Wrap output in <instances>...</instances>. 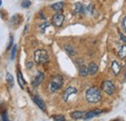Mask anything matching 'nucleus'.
Listing matches in <instances>:
<instances>
[{"instance_id": "obj_20", "label": "nucleus", "mask_w": 126, "mask_h": 121, "mask_svg": "<svg viewBox=\"0 0 126 121\" xmlns=\"http://www.w3.org/2000/svg\"><path fill=\"white\" fill-rule=\"evenodd\" d=\"M19 21H20V16L19 15H14L11 18V23L12 25H17L19 24Z\"/></svg>"}, {"instance_id": "obj_1", "label": "nucleus", "mask_w": 126, "mask_h": 121, "mask_svg": "<svg viewBox=\"0 0 126 121\" xmlns=\"http://www.w3.org/2000/svg\"><path fill=\"white\" fill-rule=\"evenodd\" d=\"M85 99L90 104H96L100 102L102 99V94L99 88L97 87H90L85 92Z\"/></svg>"}, {"instance_id": "obj_3", "label": "nucleus", "mask_w": 126, "mask_h": 121, "mask_svg": "<svg viewBox=\"0 0 126 121\" xmlns=\"http://www.w3.org/2000/svg\"><path fill=\"white\" fill-rule=\"evenodd\" d=\"M34 60L37 64H44L48 61V54L45 49H37L34 52Z\"/></svg>"}, {"instance_id": "obj_23", "label": "nucleus", "mask_w": 126, "mask_h": 121, "mask_svg": "<svg viewBox=\"0 0 126 121\" xmlns=\"http://www.w3.org/2000/svg\"><path fill=\"white\" fill-rule=\"evenodd\" d=\"M49 25V23L48 22H44V23H42L41 25H40V30H41V32H45V29L47 28V26Z\"/></svg>"}, {"instance_id": "obj_11", "label": "nucleus", "mask_w": 126, "mask_h": 121, "mask_svg": "<svg viewBox=\"0 0 126 121\" xmlns=\"http://www.w3.org/2000/svg\"><path fill=\"white\" fill-rule=\"evenodd\" d=\"M50 8H51L53 11H55L56 13H60L63 10V8H64V2H57V3H54V4H52V5L50 6Z\"/></svg>"}, {"instance_id": "obj_17", "label": "nucleus", "mask_w": 126, "mask_h": 121, "mask_svg": "<svg viewBox=\"0 0 126 121\" xmlns=\"http://www.w3.org/2000/svg\"><path fill=\"white\" fill-rule=\"evenodd\" d=\"M117 55H118V57H119L120 59H124V58H126V45H121L120 49L118 50Z\"/></svg>"}, {"instance_id": "obj_31", "label": "nucleus", "mask_w": 126, "mask_h": 121, "mask_svg": "<svg viewBox=\"0 0 126 121\" xmlns=\"http://www.w3.org/2000/svg\"><path fill=\"white\" fill-rule=\"evenodd\" d=\"M1 5H2V1L0 0V6H1Z\"/></svg>"}, {"instance_id": "obj_22", "label": "nucleus", "mask_w": 126, "mask_h": 121, "mask_svg": "<svg viewBox=\"0 0 126 121\" xmlns=\"http://www.w3.org/2000/svg\"><path fill=\"white\" fill-rule=\"evenodd\" d=\"M30 5H31L30 0H22V2H21V7L22 8H29Z\"/></svg>"}, {"instance_id": "obj_25", "label": "nucleus", "mask_w": 126, "mask_h": 121, "mask_svg": "<svg viewBox=\"0 0 126 121\" xmlns=\"http://www.w3.org/2000/svg\"><path fill=\"white\" fill-rule=\"evenodd\" d=\"M16 45H15L12 48V54H11V59L14 60L15 57H16Z\"/></svg>"}, {"instance_id": "obj_15", "label": "nucleus", "mask_w": 126, "mask_h": 121, "mask_svg": "<svg viewBox=\"0 0 126 121\" xmlns=\"http://www.w3.org/2000/svg\"><path fill=\"white\" fill-rule=\"evenodd\" d=\"M84 114H85L84 111H79V110H77V111H74V112L71 113V117L73 119H80V118H83Z\"/></svg>"}, {"instance_id": "obj_29", "label": "nucleus", "mask_w": 126, "mask_h": 121, "mask_svg": "<svg viewBox=\"0 0 126 121\" xmlns=\"http://www.w3.org/2000/svg\"><path fill=\"white\" fill-rule=\"evenodd\" d=\"M10 39H11V40H10V43H9V45H8V47H7V49H10V48H11V45H13V37H11Z\"/></svg>"}, {"instance_id": "obj_27", "label": "nucleus", "mask_w": 126, "mask_h": 121, "mask_svg": "<svg viewBox=\"0 0 126 121\" xmlns=\"http://www.w3.org/2000/svg\"><path fill=\"white\" fill-rule=\"evenodd\" d=\"M32 66H33V62H31V61L26 62V68H27V69H30V68H32Z\"/></svg>"}, {"instance_id": "obj_28", "label": "nucleus", "mask_w": 126, "mask_h": 121, "mask_svg": "<svg viewBox=\"0 0 126 121\" xmlns=\"http://www.w3.org/2000/svg\"><path fill=\"white\" fill-rule=\"evenodd\" d=\"M119 36H120V40H121L122 42L126 43V36H124L122 33H120V34H119Z\"/></svg>"}, {"instance_id": "obj_16", "label": "nucleus", "mask_w": 126, "mask_h": 121, "mask_svg": "<svg viewBox=\"0 0 126 121\" xmlns=\"http://www.w3.org/2000/svg\"><path fill=\"white\" fill-rule=\"evenodd\" d=\"M79 74L80 76H86L88 75V69L84 65H80L79 67Z\"/></svg>"}, {"instance_id": "obj_26", "label": "nucleus", "mask_w": 126, "mask_h": 121, "mask_svg": "<svg viewBox=\"0 0 126 121\" xmlns=\"http://www.w3.org/2000/svg\"><path fill=\"white\" fill-rule=\"evenodd\" d=\"M122 28L126 32V16L122 19Z\"/></svg>"}, {"instance_id": "obj_2", "label": "nucleus", "mask_w": 126, "mask_h": 121, "mask_svg": "<svg viewBox=\"0 0 126 121\" xmlns=\"http://www.w3.org/2000/svg\"><path fill=\"white\" fill-rule=\"evenodd\" d=\"M63 85V77L61 76H53L49 83H48V89L51 93H54L58 91Z\"/></svg>"}, {"instance_id": "obj_8", "label": "nucleus", "mask_w": 126, "mask_h": 121, "mask_svg": "<svg viewBox=\"0 0 126 121\" xmlns=\"http://www.w3.org/2000/svg\"><path fill=\"white\" fill-rule=\"evenodd\" d=\"M73 12H74V14H77V15L84 14V6L79 2L75 3L73 6Z\"/></svg>"}, {"instance_id": "obj_5", "label": "nucleus", "mask_w": 126, "mask_h": 121, "mask_svg": "<svg viewBox=\"0 0 126 121\" xmlns=\"http://www.w3.org/2000/svg\"><path fill=\"white\" fill-rule=\"evenodd\" d=\"M65 19V16L62 13H56L55 15L52 16L51 18V22L55 27H60L62 25L63 21Z\"/></svg>"}, {"instance_id": "obj_21", "label": "nucleus", "mask_w": 126, "mask_h": 121, "mask_svg": "<svg viewBox=\"0 0 126 121\" xmlns=\"http://www.w3.org/2000/svg\"><path fill=\"white\" fill-rule=\"evenodd\" d=\"M93 11V5L92 4H89L88 6L84 7V14H91Z\"/></svg>"}, {"instance_id": "obj_30", "label": "nucleus", "mask_w": 126, "mask_h": 121, "mask_svg": "<svg viewBox=\"0 0 126 121\" xmlns=\"http://www.w3.org/2000/svg\"><path fill=\"white\" fill-rule=\"evenodd\" d=\"M2 118H3V121H8V118H7V114H6V113H4V114H3Z\"/></svg>"}, {"instance_id": "obj_19", "label": "nucleus", "mask_w": 126, "mask_h": 121, "mask_svg": "<svg viewBox=\"0 0 126 121\" xmlns=\"http://www.w3.org/2000/svg\"><path fill=\"white\" fill-rule=\"evenodd\" d=\"M65 50H66V52H67L69 55H71V56H73V55H75V54H76L75 48H74L72 45H65Z\"/></svg>"}, {"instance_id": "obj_14", "label": "nucleus", "mask_w": 126, "mask_h": 121, "mask_svg": "<svg viewBox=\"0 0 126 121\" xmlns=\"http://www.w3.org/2000/svg\"><path fill=\"white\" fill-rule=\"evenodd\" d=\"M111 70H112L113 74H114L115 76H117V75L120 73L121 67H120V65H119V64H118L116 61H113V62L111 63Z\"/></svg>"}, {"instance_id": "obj_32", "label": "nucleus", "mask_w": 126, "mask_h": 121, "mask_svg": "<svg viewBox=\"0 0 126 121\" xmlns=\"http://www.w3.org/2000/svg\"><path fill=\"white\" fill-rule=\"evenodd\" d=\"M125 78H126V74H125Z\"/></svg>"}, {"instance_id": "obj_6", "label": "nucleus", "mask_w": 126, "mask_h": 121, "mask_svg": "<svg viewBox=\"0 0 126 121\" xmlns=\"http://www.w3.org/2000/svg\"><path fill=\"white\" fill-rule=\"evenodd\" d=\"M77 92H78L77 88H75V87H73V86H70V87H68L66 90L64 91V93H63V100H64L65 102H67V101L69 100L70 96L77 94Z\"/></svg>"}, {"instance_id": "obj_13", "label": "nucleus", "mask_w": 126, "mask_h": 121, "mask_svg": "<svg viewBox=\"0 0 126 121\" xmlns=\"http://www.w3.org/2000/svg\"><path fill=\"white\" fill-rule=\"evenodd\" d=\"M16 76H17V81H18V85L23 89L24 88V86L26 85V81L24 80V78H23V76H22V74H21V72L20 71H18L17 72V74H16Z\"/></svg>"}, {"instance_id": "obj_7", "label": "nucleus", "mask_w": 126, "mask_h": 121, "mask_svg": "<svg viewBox=\"0 0 126 121\" xmlns=\"http://www.w3.org/2000/svg\"><path fill=\"white\" fill-rule=\"evenodd\" d=\"M100 113H102V110L100 109H93V110H90L88 112H85L84 116H83V119L87 120V119H90V118H93L95 116L99 115Z\"/></svg>"}, {"instance_id": "obj_12", "label": "nucleus", "mask_w": 126, "mask_h": 121, "mask_svg": "<svg viewBox=\"0 0 126 121\" xmlns=\"http://www.w3.org/2000/svg\"><path fill=\"white\" fill-rule=\"evenodd\" d=\"M87 69H88V74L93 76L98 71V66H97V64H95L94 62H90L88 67H87Z\"/></svg>"}, {"instance_id": "obj_18", "label": "nucleus", "mask_w": 126, "mask_h": 121, "mask_svg": "<svg viewBox=\"0 0 126 121\" xmlns=\"http://www.w3.org/2000/svg\"><path fill=\"white\" fill-rule=\"evenodd\" d=\"M6 80H7V82H8V85H9V87H13L14 86V77L13 76L10 74V73H7L6 74Z\"/></svg>"}, {"instance_id": "obj_24", "label": "nucleus", "mask_w": 126, "mask_h": 121, "mask_svg": "<svg viewBox=\"0 0 126 121\" xmlns=\"http://www.w3.org/2000/svg\"><path fill=\"white\" fill-rule=\"evenodd\" d=\"M53 121H65V117L63 115H54Z\"/></svg>"}, {"instance_id": "obj_10", "label": "nucleus", "mask_w": 126, "mask_h": 121, "mask_svg": "<svg viewBox=\"0 0 126 121\" xmlns=\"http://www.w3.org/2000/svg\"><path fill=\"white\" fill-rule=\"evenodd\" d=\"M33 101H34V103L39 106L42 110H46V105H45L44 101H43L39 96H34V97H33Z\"/></svg>"}, {"instance_id": "obj_9", "label": "nucleus", "mask_w": 126, "mask_h": 121, "mask_svg": "<svg viewBox=\"0 0 126 121\" xmlns=\"http://www.w3.org/2000/svg\"><path fill=\"white\" fill-rule=\"evenodd\" d=\"M43 80H44V74L43 73H38L37 76L34 77V79L32 81V85L34 87H37L42 83Z\"/></svg>"}, {"instance_id": "obj_4", "label": "nucleus", "mask_w": 126, "mask_h": 121, "mask_svg": "<svg viewBox=\"0 0 126 121\" xmlns=\"http://www.w3.org/2000/svg\"><path fill=\"white\" fill-rule=\"evenodd\" d=\"M102 89L105 91L108 95H112L114 93L115 87L113 85V83L110 80H105L102 82Z\"/></svg>"}]
</instances>
